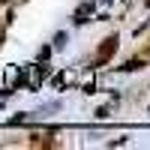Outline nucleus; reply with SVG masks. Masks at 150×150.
Returning a JSON list of instances; mask_svg holds the SVG:
<instances>
[{"label":"nucleus","instance_id":"obj_1","mask_svg":"<svg viewBox=\"0 0 150 150\" xmlns=\"http://www.w3.org/2000/svg\"><path fill=\"white\" fill-rule=\"evenodd\" d=\"M114 51H117V36H108V39H105L102 45H99V51H96V60H93V63H96V66L108 63V60H111V54H114Z\"/></svg>","mask_w":150,"mask_h":150},{"label":"nucleus","instance_id":"obj_2","mask_svg":"<svg viewBox=\"0 0 150 150\" xmlns=\"http://www.w3.org/2000/svg\"><path fill=\"white\" fill-rule=\"evenodd\" d=\"M87 15H93V3H81V6H78V12H75V21L84 24V21H87Z\"/></svg>","mask_w":150,"mask_h":150},{"label":"nucleus","instance_id":"obj_3","mask_svg":"<svg viewBox=\"0 0 150 150\" xmlns=\"http://www.w3.org/2000/svg\"><path fill=\"white\" fill-rule=\"evenodd\" d=\"M141 66H144V60H129L123 69H141Z\"/></svg>","mask_w":150,"mask_h":150},{"label":"nucleus","instance_id":"obj_4","mask_svg":"<svg viewBox=\"0 0 150 150\" xmlns=\"http://www.w3.org/2000/svg\"><path fill=\"white\" fill-rule=\"evenodd\" d=\"M0 3H3V0H0Z\"/></svg>","mask_w":150,"mask_h":150}]
</instances>
